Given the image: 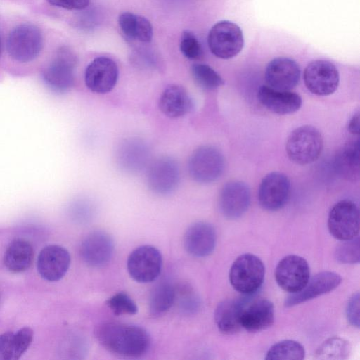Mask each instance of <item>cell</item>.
Wrapping results in <instances>:
<instances>
[{
    "instance_id": "obj_6",
    "label": "cell",
    "mask_w": 360,
    "mask_h": 360,
    "mask_svg": "<svg viewBox=\"0 0 360 360\" xmlns=\"http://www.w3.org/2000/svg\"><path fill=\"white\" fill-rule=\"evenodd\" d=\"M238 300L239 322L242 328L257 332L271 326L274 321V307L268 299L246 295Z\"/></svg>"
},
{
    "instance_id": "obj_31",
    "label": "cell",
    "mask_w": 360,
    "mask_h": 360,
    "mask_svg": "<svg viewBox=\"0 0 360 360\" xmlns=\"http://www.w3.org/2000/svg\"><path fill=\"white\" fill-rule=\"evenodd\" d=\"M304 356V348L300 342L292 340H284L273 345L269 349L265 359L302 360Z\"/></svg>"
},
{
    "instance_id": "obj_14",
    "label": "cell",
    "mask_w": 360,
    "mask_h": 360,
    "mask_svg": "<svg viewBox=\"0 0 360 360\" xmlns=\"http://www.w3.org/2000/svg\"><path fill=\"white\" fill-rule=\"evenodd\" d=\"M150 149L148 143L137 137L127 138L120 141L115 151V161L121 170L136 174L143 170L150 161Z\"/></svg>"
},
{
    "instance_id": "obj_36",
    "label": "cell",
    "mask_w": 360,
    "mask_h": 360,
    "mask_svg": "<svg viewBox=\"0 0 360 360\" xmlns=\"http://www.w3.org/2000/svg\"><path fill=\"white\" fill-rule=\"evenodd\" d=\"M180 51L190 60H200L203 57V49L195 35L189 30L183 32L180 40Z\"/></svg>"
},
{
    "instance_id": "obj_25",
    "label": "cell",
    "mask_w": 360,
    "mask_h": 360,
    "mask_svg": "<svg viewBox=\"0 0 360 360\" xmlns=\"http://www.w3.org/2000/svg\"><path fill=\"white\" fill-rule=\"evenodd\" d=\"M33 330L23 327L17 332H5L0 335V360H18L32 342Z\"/></svg>"
},
{
    "instance_id": "obj_16",
    "label": "cell",
    "mask_w": 360,
    "mask_h": 360,
    "mask_svg": "<svg viewBox=\"0 0 360 360\" xmlns=\"http://www.w3.org/2000/svg\"><path fill=\"white\" fill-rule=\"evenodd\" d=\"M118 75V67L112 59L97 57L86 68L85 84L93 92L105 94L115 87Z\"/></svg>"
},
{
    "instance_id": "obj_38",
    "label": "cell",
    "mask_w": 360,
    "mask_h": 360,
    "mask_svg": "<svg viewBox=\"0 0 360 360\" xmlns=\"http://www.w3.org/2000/svg\"><path fill=\"white\" fill-rule=\"evenodd\" d=\"M359 293L356 292L348 300L345 310L348 322L357 328H359Z\"/></svg>"
},
{
    "instance_id": "obj_29",
    "label": "cell",
    "mask_w": 360,
    "mask_h": 360,
    "mask_svg": "<svg viewBox=\"0 0 360 360\" xmlns=\"http://www.w3.org/2000/svg\"><path fill=\"white\" fill-rule=\"evenodd\" d=\"M214 320L220 332L231 335L238 332L241 326L238 319V300H226L217 305Z\"/></svg>"
},
{
    "instance_id": "obj_17",
    "label": "cell",
    "mask_w": 360,
    "mask_h": 360,
    "mask_svg": "<svg viewBox=\"0 0 360 360\" xmlns=\"http://www.w3.org/2000/svg\"><path fill=\"white\" fill-rule=\"evenodd\" d=\"M250 190L240 181H231L224 185L219 195V208L227 219H236L243 216L250 204Z\"/></svg>"
},
{
    "instance_id": "obj_27",
    "label": "cell",
    "mask_w": 360,
    "mask_h": 360,
    "mask_svg": "<svg viewBox=\"0 0 360 360\" xmlns=\"http://www.w3.org/2000/svg\"><path fill=\"white\" fill-rule=\"evenodd\" d=\"M34 250L29 242L23 239H15L7 247L4 255L6 268L13 273H21L32 265Z\"/></svg>"
},
{
    "instance_id": "obj_40",
    "label": "cell",
    "mask_w": 360,
    "mask_h": 360,
    "mask_svg": "<svg viewBox=\"0 0 360 360\" xmlns=\"http://www.w3.org/2000/svg\"><path fill=\"white\" fill-rule=\"evenodd\" d=\"M348 131L354 134H359V113L357 112L352 116L348 123L347 126Z\"/></svg>"
},
{
    "instance_id": "obj_34",
    "label": "cell",
    "mask_w": 360,
    "mask_h": 360,
    "mask_svg": "<svg viewBox=\"0 0 360 360\" xmlns=\"http://www.w3.org/2000/svg\"><path fill=\"white\" fill-rule=\"evenodd\" d=\"M335 259L342 264H357L360 260L359 238L342 240L336 248Z\"/></svg>"
},
{
    "instance_id": "obj_5",
    "label": "cell",
    "mask_w": 360,
    "mask_h": 360,
    "mask_svg": "<svg viewBox=\"0 0 360 360\" xmlns=\"http://www.w3.org/2000/svg\"><path fill=\"white\" fill-rule=\"evenodd\" d=\"M225 160L223 154L212 146H202L195 150L188 163L191 177L200 184L217 181L224 172Z\"/></svg>"
},
{
    "instance_id": "obj_15",
    "label": "cell",
    "mask_w": 360,
    "mask_h": 360,
    "mask_svg": "<svg viewBox=\"0 0 360 360\" xmlns=\"http://www.w3.org/2000/svg\"><path fill=\"white\" fill-rule=\"evenodd\" d=\"M290 191V182L285 174L278 172L269 173L260 183L259 202L266 210H278L285 205Z\"/></svg>"
},
{
    "instance_id": "obj_23",
    "label": "cell",
    "mask_w": 360,
    "mask_h": 360,
    "mask_svg": "<svg viewBox=\"0 0 360 360\" xmlns=\"http://www.w3.org/2000/svg\"><path fill=\"white\" fill-rule=\"evenodd\" d=\"M259 102L269 111L278 115H288L297 111L302 98L291 91H280L263 85L257 92Z\"/></svg>"
},
{
    "instance_id": "obj_19",
    "label": "cell",
    "mask_w": 360,
    "mask_h": 360,
    "mask_svg": "<svg viewBox=\"0 0 360 360\" xmlns=\"http://www.w3.org/2000/svg\"><path fill=\"white\" fill-rule=\"evenodd\" d=\"M70 265L68 251L58 245H50L44 248L37 259V270L44 280L57 281L67 273Z\"/></svg>"
},
{
    "instance_id": "obj_30",
    "label": "cell",
    "mask_w": 360,
    "mask_h": 360,
    "mask_svg": "<svg viewBox=\"0 0 360 360\" xmlns=\"http://www.w3.org/2000/svg\"><path fill=\"white\" fill-rule=\"evenodd\" d=\"M176 290L169 282L162 281L153 289L149 297V311L154 316L167 312L175 302Z\"/></svg>"
},
{
    "instance_id": "obj_20",
    "label": "cell",
    "mask_w": 360,
    "mask_h": 360,
    "mask_svg": "<svg viewBox=\"0 0 360 360\" xmlns=\"http://www.w3.org/2000/svg\"><path fill=\"white\" fill-rule=\"evenodd\" d=\"M300 69L297 63L287 57L271 60L265 70L267 86L276 90L290 91L299 82Z\"/></svg>"
},
{
    "instance_id": "obj_22",
    "label": "cell",
    "mask_w": 360,
    "mask_h": 360,
    "mask_svg": "<svg viewBox=\"0 0 360 360\" xmlns=\"http://www.w3.org/2000/svg\"><path fill=\"white\" fill-rule=\"evenodd\" d=\"M217 241L216 231L207 222L198 221L191 225L184 237L186 251L196 257H205L214 251Z\"/></svg>"
},
{
    "instance_id": "obj_21",
    "label": "cell",
    "mask_w": 360,
    "mask_h": 360,
    "mask_svg": "<svg viewBox=\"0 0 360 360\" xmlns=\"http://www.w3.org/2000/svg\"><path fill=\"white\" fill-rule=\"evenodd\" d=\"M341 281V276L335 272H320L309 278L301 290L288 295L285 300L284 306L291 307L328 293L335 289Z\"/></svg>"
},
{
    "instance_id": "obj_2",
    "label": "cell",
    "mask_w": 360,
    "mask_h": 360,
    "mask_svg": "<svg viewBox=\"0 0 360 360\" xmlns=\"http://www.w3.org/2000/svg\"><path fill=\"white\" fill-rule=\"evenodd\" d=\"M323 137L316 127L304 125L296 128L288 136L285 150L290 160L304 165L314 162L323 149Z\"/></svg>"
},
{
    "instance_id": "obj_24",
    "label": "cell",
    "mask_w": 360,
    "mask_h": 360,
    "mask_svg": "<svg viewBox=\"0 0 360 360\" xmlns=\"http://www.w3.org/2000/svg\"><path fill=\"white\" fill-rule=\"evenodd\" d=\"M193 107L191 97L183 86L178 84L168 86L160 97L159 108L169 117L184 116L192 110Z\"/></svg>"
},
{
    "instance_id": "obj_13",
    "label": "cell",
    "mask_w": 360,
    "mask_h": 360,
    "mask_svg": "<svg viewBox=\"0 0 360 360\" xmlns=\"http://www.w3.org/2000/svg\"><path fill=\"white\" fill-rule=\"evenodd\" d=\"M303 78L308 90L318 96H328L334 93L340 81L335 65L325 60L309 63L304 69Z\"/></svg>"
},
{
    "instance_id": "obj_4",
    "label": "cell",
    "mask_w": 360,
    "mask_h": 360,
    "mask_svg": "<svg viewBox=\"0 0 360 360\" xmlns=\"http://www.w3.org/2000/svg\"><path fill=\"white\" fill-rule=\"evenodd\" d=\"M43 44V36L37 27L21 24L11 31L7 39V51L14 60L27 63L38 56Z\"/></svg>"
},
{
    "instance_id": "obj_7",
    "label": "cell",
    "mask_w": 360,
    "mask_h": 360,
    "mask_svg": "<svg viewBox=\"0 0 360 360\" xmlns=\"http://www.w3.org/2000/svg\"><path fill=\"white\" fill-rule=\"evenodd\" d=\"M208 46L217 58L230 59L243 49L244 38L240 27L229 20H221L210 29L207 37Z\"/></svg>"
},
{
    "instance_id": "obj_3",
    "label": "cell",
    "mask_w": 360,
    "mask_h": 360,
    "mask_svg": "<svg viewBox=\"0 0 360 360\" xmlns=\"http://www.w3.org/2000/svg\"><path fill=\"white\" fill-rule=\"evenodd\" d=\"M265 275L262 261L256 255L245 253L238 257L229 271L232 287L244 295L255 294L262 286Z\"/></svg>"
},
{
    "instance_id": "obj_28",
    "label": "cell",
    "mask_w": 360,
    "mask_h": 360,
    "mask_svg": "<svg viewBox=\"0 0 360 360\" xmlns=\"http://www.w3.org/2000/svg\"><path fill=\"white\" fill-rule=\"evenodd\" d=\"M335 167L344 179L355 181L359 178V141L345 144L335 158Z\"/></svg>"
},
{
    "instance_id": "obj_1",
    "label": "cell",
    "mask_w": 360,
    "mask_h": 360,
    "mask_svg": "<svg viewBox=\"0 0 360 360\" xmlns=\"http://www.w3.org/2000/svg\"><path fill=\"white\" fill-rule=\"evenodd\" d=\"M98 342L109 352L124 357L143 356L150 346V338L143 328L108 321L100 324L95 332Z\"/></svg>"
},
{
    "instance_id": "obj_32",
    "label": "cell",
    "mask_w": 360,
    "mask_h": 360,
    "mask_svg": "<svg viewBox=\"0 0 360 360\" xmlns=\"http://www.w3.org/2000/svg\"><path fill=\"white\" fill-rule=\"evenodd\" d=\"M351 352L349 342L340 337H333L324 341L315 352L318 359H345Z\"/></svg>"
},
{
    "instance_id": "obj_35",
    "label": "cell",
    "mask_w": 360,
    "mask_h": 360,
    "mask_svg": "<svg viewBox=\"0 0 360 360\" xmlns=\"http://www.w3.org/2000/svg\"><path fill=\"white\" fill-rule=\"evenodd\" d=\"M107 306L116 316L134 315L138 307L132 298L124 292H120L110 297L106 302Z\"/></svg>"
},
{
    "instance_id": "obj_33",
    "label": "cell",
    "mask_w": 360,
    "mask_h": 360,
    "mask_svg": "<svg viewBox=\"0 0 360 360\" xmlns=\"http://www.w3.org/2000/svg\"><path fill=\"white\" fill-rule=\"evenodd\" d=\"M191 72L194 82L204 90H214L224 84L221 77L208 65L195 63L191 66Z\"/></svg>"
},
{
    "instance_id": "obj_26",
    "label": "cell",
    "mask_w": 360,
    "mask_h": 360,
    "mask_svg": "<svg viewBox=\"0 0 360 360\" xmlns=\"http://www.w3.org/2000/svg\"><path fill=\"white\" fill-rule=\"evenodd\" d=\"M118 24L122 33L131 40L148 44L153 39V26L143 16L123 12L118 17Z\"/></svg>"
},
{
    "instance_id": "obj_9",
    "label": "cell",
    "mask_w": 360,
    "mask_h": 360,
    "mask_svg": "<svg viewBox=\"0 0 360 360\" xmlns=\"http://www.w3.org/2000/svg\"><path fill=\"white\" fill-rule=\"evenodd\" d=\"M330 233L339 240L352 239L359 232L358 206L348 200L337 202L330 210L328 218Z\"/></svg>"
},
{
    "instance_id": "obj_41",
    "label": "cell",
    "mask_w": 360,
    "mask_h": 360,
    "mask_svg": "<svg viewBox=\"0 0 360 360\" xmlns=\"http://www.w3.org/2000/svg\"><path fill=\"white\" fill-rule=\"evenodd\" d=\"M1 37H0V56H1Z\"/></svg>"
},
{
    "instance_id": "obj_18",
    "label": "cell",
    "mask_w": 360,
    "mask_h": 360,
    "mask_svg": "<svg viewBox=\"0 0 360 360\" xmlns=\"http://www.w3.org/2000/svg\"><path fill=\"white\" fill-rule=\"evenodd\" d=\"M114 251V240L105 231H94L83 240L80 255L83 261L91 267H101L111 259Z\"/></svg>"
},
{
    "instance_id": "obj_11",
    "label": "cell",
    "mask_w": 360,
    "mask_h": 360,
    "mask_svg": "<svg viewBox=\"0 0 360 360\" xmlns=\"http://www.w3.org/2000/svg\"><path fill=\"white\" fill-rule=\"evenodd\" d=\"M274 276L277 284L283 290L295 293L307 283L310 278V269L304 258L290 255L279 261Z\"/></svg>"
},
{
    "instance_id": "obj_39",
    "label": "cell",
    "mask_w": 360,
    "mask_h": 360,
    "mask_svg": "<svg viewBox=\"0 0 360 360\" xmlns=\"http://www.w3.org/2000/svg\"><path fill=\"white\" fill-rule=\"evenodd\" d=\"M50 4L68 10L82 11L87 8L90 0H46Z\"/></svg>"
},
{
    "instance_id": "obj_8",
    "label": "cell",
    "mask_w": 360,
    "mask_h": 360,
    "mask_svg": "<svg viewBox=\"0 0 360 360\" xmlns=\"http://www.w3.org/2000/svg\"><path fill=\"white\" fill-rule=\"evenodd\" d=\"M77 57L67 47L60 48L43 72V79L52 90L65 92L75 84Z\"/></svg>"
},
{
    "instance_id": "obj_37",
    "label": "cell",
    "mask_w": 360,
    "mask_h": 360,
    "mask_svg": "<svg viewBox=\"0 0 360 360\" xmlns=\"http://www.w3.org/2000/svg\"><path fill=\"white\" fill-rule=\"evenodd\" d=\"M200 306L199 297L189 288L181 292L179 296L180 309L186 314H193L198 310Z\"/></svg>"
},
{
    "instance_id": "obj_12",
    "label": "cell",
    "mask_w": 360,
    "mask_h": 360,
    "mask_svg": "<svg viewBox=\"0 0 360 360\" xmlns=\"http://www.w3.org/2000/svg\"><path fill=\"white\" fill-rule=\"evenodd\" d=\"M179 167L173 158L161 156L152 161L146 173L149 188L158 195H168L178 186Z\"/></svg>"
},
{
    "instance_id": "obj_10",
    "label": "cell",
    "mask_w": 360,
    "mask_h": 360,
    "mask_svg": "<svg viewBox=\"0 0 360 360\" xmlns=\"http://www.w3.org/2000/svg\"><path fill=\"white\" fill-rule=\"evenodd\" d=\"M127 270L131 278L139 283H149L160 275L162 259L160 251L152 245H142L129 255Z\"/></svg>"
}]
</instances>
